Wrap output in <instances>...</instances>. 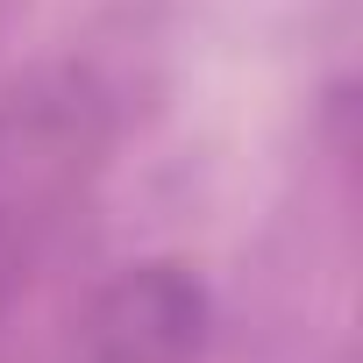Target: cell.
<instances>
[{"instance_id":"cell-1","label":"cell","mask_w":363,"mask_h":363,"mask_svg":"<svg viewBox=\"0 0 363 363\" xmlns=\"http://www.w3.org/2000/svg\"><path fill=\"white\" fill-rule=\"evenodd\" d=\"M200 335H207V292L171 264H143L100 292L72 363H193Z\"/></svg>"}]
</instances>
